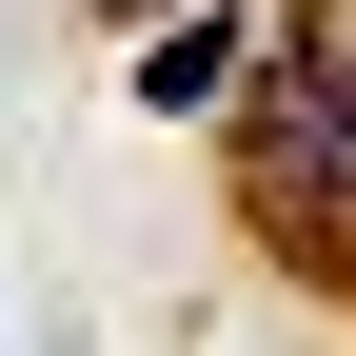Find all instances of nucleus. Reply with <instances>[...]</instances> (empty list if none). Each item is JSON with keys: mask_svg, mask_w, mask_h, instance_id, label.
<instances>
[{"mask_svg": "<svg viewBox=\"0 0 356 356\" xmlns=\"http://www.w3.org/2000/svg\"><path fill=\"white\" fill-rule=\"evenodd\" d=\"M257 198H356V60L337 40H277V79H257Z\"/></svg>", "mask_w": 356, "mask_h": 356, "instance_id": "obj_1", "label": "nucleus"}, {"mask_svg": "<svg viewBox=\"0 0 356 356\" xmlns=\"http://www.w3.org/2000/svg\"><path fill=\"white\" fill-rule=\"evenodd\" d=\"M238 60H257L238 20H178L159 60H139V99H159V119H218V99H238Z\"/></svg>", "mask_w": 356, "mask_h": 356, "instance_id": "obj_2", "label": "nucleus"}]
</instances>
